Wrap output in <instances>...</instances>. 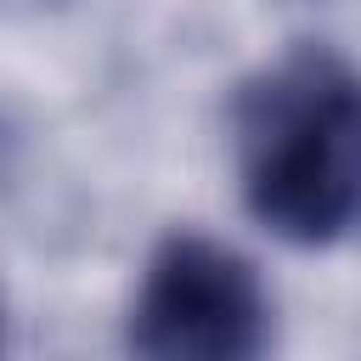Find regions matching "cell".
I'll return each mask as SVG.
<instances>
[{"label": "cell", "instance_id": "6da1fadb", "mask_svg": "<svg viewBox=\"0 0 361 361\" xmlns=\"http://www.w3.org/2000/svg\"><path fill=\"white\" fill-rule=\"evenodd\" d=\"M248 214L288 243H333L361 220V68L299 45L259 68L231 107Z\"/></svg>", "mask_w": 361, "mask_h": 361}, {"label": "cell", "instance_id": "7a4b0ae2", "mask_svg": "<svg viewBox=\"0 0 361 361\" xmlns=\"http://www.w3.org/2000/svg\"><path fill=\"white\" fill-rule=\"evenodd\" d=\"M271 293L259 271L197 231H175L141 271L130 299L135 361H265Z\"/></svg>", "mask_w": 361, "mask_h": 361}, {"label": "cell", "instance_id": "3957f363", "mask_svg": "<svg viewBox=\"0 0 361 361\" xmlns=\"http://www.w3.org/2000/svg\"><path fill=\"white\" fill-rule=\"evenodd\" d=\"M0 344H6V333H0Z\"/></svg>", "mask_w": 361, "mask_h": 361}]
</instances>
